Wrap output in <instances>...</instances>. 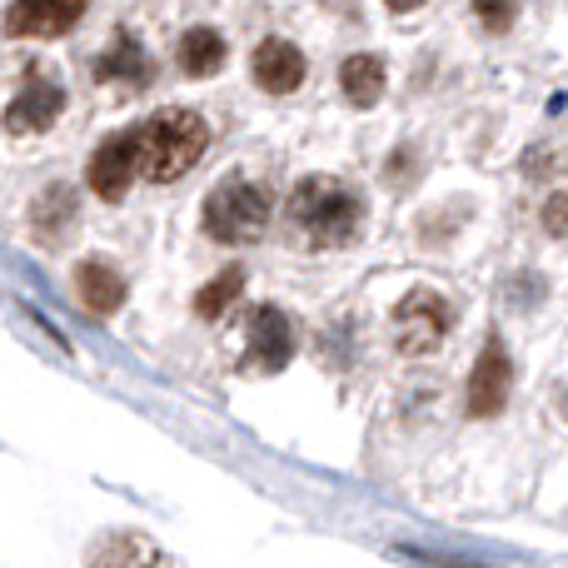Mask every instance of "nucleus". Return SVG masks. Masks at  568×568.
Listing matches in <instances>:
<instances>
[{
    "label": "nucleus",
    "mask_w": 568,
    "mask_h": 568,
    "mask_svg": "<svg viewBox=\"0 0 568 568\" xmlns=\"http://www.w3.org/2000/svg\"><path fill=\"white\" fill-rule=\"evenodd\" d=\"M290 220L314 250H344L359 240L364 205L354 190L334 185L324 175H310L290 190Z\"/></svg>",
    "instance_id": "obj_1"
},
{
    "label": "nucleus",
    "mask_w": 568,
    "mask_h": 568,
    "mask_svg": "<svg viewBox=\"0 0 568 568\" xmlns=\"http://www.w3.org/2000/svg\"><path fill=\"white\" fill-rule=\"evenodd\" d=\"M210 145V125L195 115V110H155V115L140 125V175L155 180V185H170L180 180Z\"/></svg>",
    "instance_id": "obj_2"
},
{
    "label": "nucleus",
    "mask_w": 568,
    "mask_h": 568,
    "mask_svg": "<svg viewBox=\"0 0 568 568\" xmlns=\"http://www.w3.org/2000/svg\"><path fill=\"white\" fill-rule=\"evenodd\" d=\"M270 215H275V200L255 180L235 175L205 195V235L220 245H255L270 230Z\"/></svg>",
    "instance_id": "obj_3"
},
{
    "label": "nucleus",
    "mask_w": 568,
    "mask_h": 568,
    "mask_svg": "<svg viewBox=\"0 0 568 568\" xmlns=\"http://www.w3.org/2000/svg\"><path fill=\"white\" fill-rule=\"evenodd\" d=\"M389 324H394V344H399L409 359H424V354H434L444 344V334H449L454 304L444 300L439 290H409L394 304Z\"/></svg>",
    "instance_id": "obj_4"
},
{
    "label": "nucleus",
    "mask_w": 568,
    "mask_h": 568,
    "mask_svg": "<svg viewBox=\"0 0 568 568\" xmlns=\"http://www.w3.org/2000/svg\"><path fill=\"white\" fill-rule=\"evenodd\" d=\"M135 175H140V125H135V130H120V135H110L105 145L90 155V170H85L90 190H95L100 200H110V205L130 195Z\"/></svg>",
    "instance_id": "obj_5"
},
{
    "label": "nucleus",
    "mask_w": 568,
    "mask_h": 568,
    "mask_svg": "<svg viewBox=\"0 0 568 568\" xmlns=\"http://www.w3.org/2000/svg\"><path fill=\"white\" fill-rule=\"evenodd\" d=\"M509 389H514V364H509V349L499 339H489L474 359V374H469V389H464V409L474 419H494L504 414L509 404Z\"/></svg>",
    "instance_id": "obj_6"
},
{
    "label": "nucleus",
    "mask_w": 568,
    "mask_h": 568,
    "mask_svg": "<svg viewBox=\"0 0 568 568\" xmlns=\"http://www.w3.org/2000/svg\"><path fill=\"white\" fill-rule=\"evenodd\" d=\"M294 359V329L275 304H255L245 320V364L260 374H280Z\"/></svg>",
    "instance_id": "obj_7"
},
{
    "label": "nucleus",
    "mask_w": 568,
    "mask_h": 568,
    "mask_svg": "<svg viewBox=\"0 0 568 568\" xmlns=\"http://www.w3.org/2000/svg\"><path fill=\"white\" fill-rule=\"evenodd\" d=\"M85 0H16L6 10V36L16 40H55L80 26Z\"/></svg>",
    "instance_id": "obj_8"
},
{
    "label": "nucleus",
    "mask_w": 568,
    "mask_h": 568,
    "mask_svg": "<svg viewBox=\"0 0 568 568\" xmlns=\"http://www.w3.org/2000/svg\"><path fill=\"white\" fill-rule=\"evenodd\" d=\"M60 110H65V90L45 75H26V85L6 105V130L10 135H45L60 120Z\"/></svg>",
    "instance_id": "obj_9"
},
{
    "label": "nucleus",
    "mask_w": 568,
    "mask_h": 568,
    "mask_svg": "<svg viewBox=\"0 0 568 568\" xmlns=\"http://www.w3.org/2000/svg\"><path fill=\"white\" fill-rule=\"evenodd\" d=\"M250 70H255V85H265L270 95H294L304 85V50L294 40H260L255 55H250Z\"/></svg>",
    "instance_id": "obj_10"
},
{
    "label": "nucleus",
    "mask_w": 568,
    "mask_h": 568,
    "mask_svg": "<svg viewBox=\"0 0 568 568\" xmlns=\"http://www.w3.org/2000/svg\"><path fill=\"white\" fill-rule=\"evenodd\" d=\"M95 80L100 85H125V90H145L155 80V65H150L145 45H140L130 30H115L110 50L95 60Z\"/></svg>",
    "instance_id": "obj_11"
},
{
    "label": "nucleus",
    "mask_w": 568,
    "mask_h": 568,
    "mask_svg": "<svg viewBox=\"0 0 568 568\" xmlns=\"http://www.w3.org/2000/svg\"><path fill=\"white\" fill-rule=\"evenodd\" d=\"M225 60H230V45H225V36H220L215 26L185 30V36H180V45H175V65L185 70L190 80L220 75V70H225Z\"/></svg>",
    "instance_id": "obj_12"
},
{
    "label": "nucleus",
    "mask_w": 568,
    "mask_h": 568,
    "mask_svg": "<svg viewBox=\"0 0 568 568\" xmlns=\"http://www.w3.org/2000/svg\"><path fill=\"white\" fill-rule=\"evenodd\" d=\"M75 294H80V304H85L90 314L110 320V314L125 304L130 290H125V280L105 265V260H80V265H75Z\"/></svg>",
    "instance_id": "obj_13"
},
{
    "label": "nucleus",
    "mask_w": 568,
    "mask_h": 568,
    "mask_svg": "<svg viewBox=\"0 0 568 568\" xmlns=\"http://www.w3.org/2000/svg\"><path fill=\"white\" fill-rule=\"evenodd\" d=\"M384 80H389V75H384V60L369 55V50H359V55H349L339 65V90H344V100H349L354 110L379 105Z\"/></svg>",
    "instance_id": "obj_14"
},
{
    "label": "nucleus",
    "mask_w": 568,
    "mask_h": 568,
    "mask_svg": "<svg viewBox=\"0 0 568 568\" xmlns=\"http://www.w3.org/2000/svg\"><path fill=\"white\" fill-rule=\"evenodd\" d=\"M30 225H36V235L45 240V245H55L60 235H70V225H75V195H70L65 185H50L45 195L36 200V210H30Z\"/></svg>",
    "instance_id": "obj_15"
},
{
    "label": "nucleus",
    "mask_w": 568,
    "mask_h": 568,
    "mask_svg": "<svg viewBox=\"0 0 568 568\" xmlns=\"http://www.w3.org/2000/svg\"><path fill=\"white\" fill-rule=\"evenodd\" d=\"M240 290H245V270L230 265L225 275L210 280L205 290L195 294V314H200V320H220V314H225L230 304H235V294H240Z\"/></svg>",
    "instance_id": "obj_16"
},
{
    "label": "nucleus",
    "mask_w": 568,
    "mask_h": 568,
    "mask_svg": "<svg viewBox=\"0 0 568 568\" xmlns=\"http://www.w3.org/2000/svg\"><path fill=\"white\" fill-rule=\"evenodd\" d=\"M474 16H479V26L489 30V36H504V30H514V20H519V0H474Z\"/></svg>",
    "instance_id": "obj_17"
},
{
    "label": "nucleus",
    "mask_w": 568,
    "mask_h": 568,
    "mask_svg": "<svg viewBox=\"0 0 568 568\" xmlns=\"http://www.w3.org/2000/svg\"><path fill=\"white\" fill-rule=\"evenodd\" d=\"M544 235H554V240L568 235V195H549V200H544Z\"/></svg>",
    "instance_id": "obj_18"
},
{
    "label": "nucleus",
    "mask_w": 568,
    "mask_h": 568,
    "mask_svg": "<svg viewBox=\"0 0 568 568\" xmlns=\"http://www.w3.org/2000/svg\"><path fill=\"white\" fill-rule=\"evenodd\" d=\"M384 6H389V10H394V16H409V10H419V6H424V0H384Z\"/></svg>",
    "instance_id": "obj_19"
},
{
    "label": "nucleus",
    "mask_w": 568,
    "mask_h": 568,
    "mask_svg": "<svg viewBox=\"0 0 568 568\" xmlns=\"http://www.w3.org/2000/svg\"><path fill=\"white\" fill-rule=\"evenodd\" d=\"M324 10H354V0H320Z\"/></svg>",
    "instance_id": "obj_20"
},
{
    "label": "nucleus",
    "mask_w": 568,
    "mask_h": 568,
    "mask_svg": "<svg viewBox=\"0 0 568 568\" xmlns=\"http://www.w3.org/2000/svg\"><path fill=\"white\" fill-rule=\"evenodd\" d=\"M564 414H568V399H564Z\"/></svg>",
    "instance_id": "obj_21"
}]
</instances>
